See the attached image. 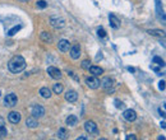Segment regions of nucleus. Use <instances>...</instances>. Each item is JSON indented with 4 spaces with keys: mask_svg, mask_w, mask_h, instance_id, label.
Listing matches in <instances>:
<instances>
[{
    "mask_svg": "<svg viewBox=\"0 0 166 140\" xmlns=\"http://www.w3.org/2000/svg\"><path fill=\"white\" fill-rule=\"evenodd\" d=\"M8 69H9L10 73L13 74H18L20 71H23L26 69V60L22 56H14L12 57L9 61H8Z\"/></svg>",
    "mask_w": 166,
    "mask_h": 140,
    "instance_id": "nucleus-1",
    "label": "nucleus"
},
{
    "mask_svg": "<svg viewBox=\"0 0 166 140\" xmlns=\"http://www.w3.org/2000/svg\"><path fill=\"white\" fill-rule=\"evenodd\" d=\"M50 25L55 29H60L63 28L64 25H65V20H64L63 18H60V17H51L50 20H49Z\"/></svg>",
    "mask_w": 166,
    "mask_h": 140,
    "instance_id": "nucleus-2",
    "label": "nucleus"
},
{
    "mask_svg": "<svg viewBox=\"0 0 166 140\" xmlns=\"http://www.w3.org/2000/svg\"><path fill=\"white\" fill-rule=\"evenodd\" d=\"M17 102H18V97H17L14 93H9V94H7L5 98H4V104H5L7 107H14L17 104Z\"/></svg>",
    "mask_w": 166,
    "mask_h": 140,
    "instance_id": "nucleus-3",
    "label": "nucleus"
},
{
    "mask_svg": "<svg viewBox=\"0 0 166 140\" xmlns=\"http://www.w3.org/2000/svg\"><path fill=\"white\" fill-rule=\"evenodd\" d=\"M86 84L89 89H97L100 87V79L97 76H87L86 78Z\"/></svg>",
    "mask_w": 166,
    "mask_h": 140,
    "instance_id": "nucleus-4",
    "label": "nucleus"
},
{
    "mask_svg": "<svg viewBox=\"0 0 166 140\" xmlns=\"http://www.w3.org/2000/svg\"><path fill=\"white\" fill-rule=\"evenodd\" d=\"M31 113L33 117H44L45 116V108L42 107L41 104H35L31 110Z\"/></svg>",
    "mask_w": 166,
    "mask_h": 140,
    "instance_id": "nucleus-5",
    "label": "nucleus"
},
{
    "mask_svg": "<svg viewBox=\"0 0 166 140\" xmlns=\"http://www.w3.org/2000/svg\"><path fill=\"white\" fill-rule=\"evenodd\" d=\"M123 117H124L127 121L132 122V121H134L135 118H137V112H135L134 110H132V108H128V110H125V111L123 112Z\"/></svg>",
    "mask_w": 166,
    "mask_h": 140,
    "instance_id": "nucleus-6",
    "label": "nucleus"
},
{
    "mask_svg": "<svg viewBox=\"0 0 166 140\" xmlns=\"http://www.w3.org/2000/svg\"><path fill=\"white\" fill-rule=\"evenodd\" d=\"M48 74L51 76L53 79H60L61 78V71L58 69V67H55V66H49L48 67Z\"/></svg>",
    "mask_w": 166,
    "mask_h": 140,
    "instance_id": "nucleus-7",
    "label": "nucleus"
},
{
    "mask_svg": "<svg viewBox=\"0 0 166 140\" xmlns=\"http://www.w3.org/2000/svg\"><path fill=\"white\" fill-rule=\"evenodd\" d=\"M84 130H86L88 134H95V133H97V125H96V122H93V121H86V122H84Z\"/></svg>",
    "mask_w": 166,
    "mask_h": 140,
    "instance_id": "nucleus-8",
    "label": "nucleus"
},
{
    "mask_svg": "<svg viewBox=\"0 0 166 140\" xmlns=\"http://www.w3.org/2000/svg\"><path fill=\"white\" fill-rule=\"evenodd\" d=\"M58 49L59 51H61V52H67V51H69L70 49V44L68 40H60L58 44Z\"/></svg>",
    "mask_w": 166,
    "mask_h": 140,
    "instance_id": "nucleus-9",
    "label": "nucleus"
},
{
    "mask_svg": "<svg viewBox=\"0 0 166 140\" xmlns=\"http://www.w3.org/2000/svg\"><path fill=\"white\" fill-rule=\"evenodd\" d=\"M100 87H102L104 89H106V91H109V89L113 88V79L109 78V76H106V78H104L100 82Z\"/></svg>",
    "mask_w": 166,
    "mask_h": 140,
    "instance_id": "nucleus-10",
    "label": "nucleus"
},
{
    "mask_svg": "<svg viewBox=\"0 0 166 140\" xmlns=\"http://www.w3.org/2000/svg\"><path fill=\"white\" fill-rule=\"evenodd\" d=\"M80 56V47L79 45H74L70 47V57L73 59V60H77V59H79Z\"/></svg>",
    "mask_w": 166,
    "mask_h": 140,
    "instance_id": "nucleus-11",
    "label": "nucleus"
},
{
    "mask_svg": "<svg viewBox=\"0 0 166 140\" xmlns=\"http://www.w3.org/2000/svg\"><path fill=\"white\" fill-rule=\"evenodd\" d=\"M65 99L68 101V102H75L77 99H78V93H77L75 91H73V89H70V91H68L67 93H65Z\"/></svg>",
    "mask_w": 166,
    "mask_h": 140,
    "instance_id": "nucleus-12",
    "label": "nucleus"
},
{
    "mask_svg": "<svg viewBox=\"0 0 166 140\" xmlns=\"http://www.w3.org/2000/svg\"><path fill=\"white\" fill-rule=\"evenodd\" d=\"M8 118H9V121L12 122V124H18V122L20 121V113L13 111L8 115Z\"/></svg>",
    "mask_w": 166,
    "mask_h": 140,
    "instance_id": "nucleus-13",
    "label": "nucleus"
},
{
    "mask_svg": "<svg viewBox=\"0 0 166 140\" xmlns=\"http://www.w3.org/2000/svg\"><path fill=\"white\" fill-rule=\"evenodd\" d=\"M109 19H110V25H111L113 28L118 29L119 27H120V19H118L114 14H110L109 15Z\"/></svg>",
    "mask_w": 166,
    "mask_h": 140,
    "instance_id": "nucleus-14",
    "label": "nucleus"
},
{
    "mask_svg": "<svg viewBox=\"0 0 166 140\" xmlns=\"http://www.w3.org/2000/svg\"><path fill=\"white\" fill-rule=\"evenodd\" d=\"M26 125H27V127H29V129H36V127L38 126V122L36 120V117H28L27 120H26Z\"/></svg>",
    "mask_w": 166,
    "mask_h": 140,
    "instance_id": "nucleus-15",
    "label": "nucleus"
},
{
    "mask_svg": "<svg viewBox=\"0 0 166 140\" xmlns=\"http://www.w3.org/2000/svg\"><path fill=\"white\" fill-rule=\"evenodd\" d=\"M88 70L91 71V74L95 75V76H99L101 74H104V69H102V67H100V66H92L91 65V67H89Z\"/></svg>",
    "mask_w": 166,
    "mask_h": 140,
    "instance_id": "nucleus-16",
    "label": "nucleus"
},
{
    "mask_svg": "<svg viewBox=\"0 0 166 140\" xmlns=\"http://www.w3.org/2000/svg\"><path fill=\"white\" fill-rule=\"evenodd\" d=\"M77 124H78V117H77L75 115H69V116L67 117V125L75 126Z\"/></svg>",
    "mask_w": 166,
    "mask_h": 140,
    "instance_id": "nucleus-17",
    "label": "nucleus"
},
{
    "mask_svg": "<svg viewBox=\"0 0 166 140\" xmlns=\"http://www.w3.org/2000/svg\"><path fill=\"white\" fill-rule=\"evenodd\" d=\"M7 129H5V121H4V118L0 116V138H4L7 136Z\"/></svg>",
    "mask_w": 166,
    "mask_h": 140,
    "instance_id": "nucleus-18",
    "label": "nucleus"
},
{
    "mask_svg": "<svg viewBox=\"0 0 166 140\" xmlns=\"http://www.w3.org/2000/svg\"><path fill=\"white\" fill-rule=\"evenodd\" d=\"M40 38L44 42H46V44H51V42H53V37H51V35L49 32H41Z\"/></svg>",
    "mask_w": 166,
    "mask_h": 140,
    "instance_id": "nucleus-19",
    "label": "nucleus"
},
{
    "mask_svg": "<svg viewBox=\"0 0 166 140\" xmlns=\"http://www.w3.org/2000/svg\"><path fill=\"white\" fill-rule=\"evenodd\" d=\"M40 96L42 97V98H50V97H51V91L48 87L41 88L40 89Z\"/></svg>",
    "mask_w": 166,
    "mask_h": 140,
    "instance_id": "nucleus-20",
    "label": "nucleus"
},
{
    "mask_svg": "<svg viewBox=\"0 0 166 140\" xmlns=\"http://www.w3.org/2000/svg\"><path fill=\"white\" fill-rule=\"evenodd\" d=\"M151 36H157V37H165V32L164 31H160V29H150L148 31Z\"/></svg>",
    "mask_w": 166,
    "mask_h": 140,
    "instance_id": "nucleus-21",
    "label": "nucleus"
},
{
    "mask_svg": "<svg viewBox=\"0 0 166 140\" xmlns=\"http://www.w3.org/2000/svg\"><path fill=\"white\" fill-rule=\"evenodd\" d=\"M63 89H64L63 84H60V83H56V84H54V88H53L54 93H56V94H60V93L63 92Z\"/></svg>",
    "mask_w": 166,
    "mask_h": 140,
    "instance_id": "nucleus-22",
    "label": "nucleus"
},
{
    "mask_svg": "<svg viewBox=\"0 0 166 140\" xmlns=\"http://www.w3.org/2000/svg\"><path fill=\"white\" fill-rule=\"evenodd\" d=\"M58 138H59V139H67V138H68L67 130L64 129V127H61V129H59V131H58Z\"/></svg>",
    "mask_w": 166,
    "mask_h": 140,
    "instance_id": "nucleus-23",
    "label": "nucleus"
},
{
    "mask_svg": "<svg viewBox=\"0 0 166 140\" xmlns=\"http://www.w3.org/2000/svg\"><path fill=\"white\" fill-rule=\"evenodd\" d=\"M153 64H156V65H159V66H161V67L165 66L164 60H162L161 57H159V56H155V57H153Z\"/></svg>",
    "mask_w": 166,
    "mask_h": 140,
    "instance_id": "nucleus-24",
    "label": "nucleus"
},
{
    "mask_svg": "<svg viewBox=\"0 0 166 140\" xmlns=\"http://www.w3.org/2000/svg\"><path fill=\"white\" fill-rule=\"evenodd\" d=\"M20 28H22V25H15V27H14V28H12V29H10V31H9V32H8V36H14V35H15V33H17V32H18V31H19V29H20Z\"/></svg>",
    "mask_w": 166,
    "mask_h": 140,
    "instance_id": "nucleus-25",
    "label": "nucleus"
},
{
    "mask_svg": "<svg viewBox=\"0 0 166 140\" xmlns=\"http://www.w3.org/2000/svg\"><path fill=\"white\" fill-rule=\"evenodd\" d=\"M80 66H82L84 70H88L89 67H91V61L89 60H83L82 64H80Z\"/></svg>",
    "mask_w": 166,
    "mask_h": 140,
    "instance_id": "nucleus-26",
    "label": "nucleus"
},
{
    "mask_svg": "<svg viewBox=\"0 0 166 140\" xmlns=\"http://www.w3.org/2000/svg\"><path fill=\"white\" fill-rule=\"evenodd\" d=\"M46 7H48V3H46L45 0H38V1H37V8H41V9H45Z\"/></svg>",
    "mask_w": 166,
    "mask_h": 140,
    "instance_id": "nucleus-27",
    "label": "nucleus"
},
{
    "mask_svg": "<svg viewBox=\"0 0 166 140\" xmlns=\"http://www.w3.org/2000/svg\"><path fill=\"white\" fill-rule=\"evenodd\" d=\"M114 103H115V107H116V108H124V106H125L121 101H119V99H115Z\"/></svg>",
    "mask_w": 166,
    "mask_h": 140,
    "instance_id": "nucleus-28",
    "label": "nucleus"
},
{
    "mask_svg": "<svg viewBox=\"0 0 166 140\" xmlns=\"http://www.w3.org/2000/svg\"><path fill=\"white\" fill-rule=\"evenodd\" d=\"M97 35H99L100 37H102V38L106 37V32H105V29H104V28H99V29H97Z\"/></svg>",
    "mask_w": 166,
    "mask_h": 140,
    "instance_id": "nucleus-29",
    "label": "nucleus"
},
{
    "mask_svg": "<svg viewBox=\"0 0 166 140\" xmlns=\"http://www.w3.org/2000/svg\"><path fill=\"white\" fill-rule=\"evenodd\" d=\"M68 74H69V75L72 76V78H73V79H75L77 82H79V78L75 75V73H73V71H70V70H68Z\"/></svg>",
    "mask_w": 166,
    "mask_h": 140,
    "instance_id": "nucleus-30",
    "label": "nucleus"
},
{
    "mask_svg": "<svg viewBox=\"0 0 166 140\" xmlns=\"http://www.w3.org/2000/svg\"><path fill=\"white\" fill-rule=\"evenodd\" d=\"M159 88L161 89V91H165V80H161V82L159 83Z\"/></svg>",
    "mask_w": 166,
    "mask_h": 140,
    "instance_id": "nucleus-31",
    "label": "nucleus"
},
{
    "mask_svg": "<svg viewBox=\"0 0 166 140\" xmlns=\"http://www.w3.org/2000/svg\"><path fill=\"white\" fill-rule=\"evenodd\" d=\"M137 138L134 136V135H127V140H135Z\"/></svg>",
    "mask_w": 166,
    "mask_h": 140,
    "instance_id": "nucleus-32",
    "label": "nucleus"
},
{
    "mask_svg": "<svg viewBox=\"0 0 166 140\" xmlns=\"http://www.w3.org/2000/svg\"><path fill=\"white\" fill-rule=\"evenodd\" d=\"M159 112H160V115H161V116H162V117H165V111H164V110H159Z\"/></svg>",
    "mask_w": 166,
    "mask_h": 140,
    "instance_id": "nucleus-33",
    "label": "nucleus"
},
{
    "mask_svg": "<svg viewBox=\"0 0 166 140\" xmlns=\"http://www.w3.org/2000/svg\"><path fill=\"white\" fill-rule=\"evenodd\" d=\"M128 70H129V71H132V73H134V71H135V69H134V67H128Z\"/></svg>",
    "mask_w": 166,
    "mask_h": 140,
    "instance_id": "nucleus-34",
    "label": "nucleus"
},
{
    "mask_svg": "<svg viewBox=\"0 0 166 140\" xmlns=\"http://www.w3.org/2000/svg\"><path fill=\"white\" fill-rule=\"evenodd\" d=\"M152 69L155 70V71H159V67H157L156 65H152Z\"/></svg>",
    "mask_w": 166,
    "mask_h": 140,
    "instance_id": "nucleus-35",
    "label": "nucleus"
},
{
    "mask_svg": "<svg viewBox=\"0 0 166 140\" xmlns=\"http://www.w3.org/2000/svg\"><path fill=\"white\" fill-rule=\"evenodd\" d=\"M77 139H78V140H86L87 138H86V136H83V135H82V136H79V138H77Z\"/></svg>",
    "mask_w": 166,
    "mask_h": 140,
    "instance_id": "nucleus-36",
    "label": "nucleus"
},
{
    "mask_svg": "<svg viewBox=\"0 0 166 140\" xmlns=\"http://www.w3.org/2000/svg\"><path fill=\"white\" fill-rule=\"evenodd\" d=\"M161 127H162V129H165V127H166V125H165V121H162V122H161Z\"/></svg>",
    "mask_w": 166,
    "mask_h": 140,
    "instance_id": "nucleus-37",
    "label": "nucleus"
},
{
    "mask_svg": "<svg viewBox=\"0 0 166 140\" xmlns=\"http://www.w3.org/2000/svg\"><path fill=\"white\" fill-rule=\"evenodd\" d=\"M19 1H23V3H28L29 0H19Z\"/></svg>",
    "mask_w": 166,
    "mask_h": 140,
    "instance_id": "nucleus-38",
    "label": "nucleus"
},
{
    "mask_svg": "<svg viewBox=\"0 0 166 140\" xmlns=\"http://www.w3.org/2000/svg\"><path fill=\"white\" fill-rule=\"evenodd\" d=\"M0 96H1V92H0Z\"/></svg>",
    "mask_w": 166,
    "mask_h": 140,
    "instance_id": "nucleus-39",
    "label": "nucleus"
}]
</instances>
